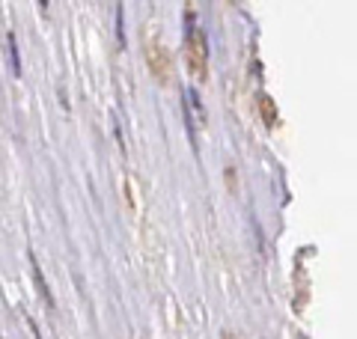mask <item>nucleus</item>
<instances>
[{"label":"nucleus","instance_id":"nucleus-2","mask_svg":"<svg viewBox=\"0 0 357 339\" xmlns=\"http://www.w3.org/2000/svg\"><path fill=\"white\" fill-rule=\"evenodd\" d=\"M33 280H36V286H39V295H42V301L48 303V307H54L51 289H48V282H45V277H42V268H39V262H36V259H33Z\"/></svg>","mask_w":357,"mask_h":339},{"label":"nucleus","instance_id":"nucleus-3","mask_svg":"<svg viewBox=\"0 0 357 339\" xmlns=\"http://www.w3.org/2000/svg\"><path fill=\"white\" fill-rule=\"evenodd\" d=\"M6 48H9V63H13V72L21 75V60H18V42H15V33L6 36Z\"/></svg>","mask_w":357,"mask_h":339},{"label":"nucleus","instance_id":"nucleus-4","mask_svg":"<svg viewBox=\"0 0 357 339\" xmlns=\"http://www.w3.org/2000/svg\"><path fill=\"white\" fill-rule=\"evenodd\" d=\"M116 39H119V45H126V33H122V6H116Z\"/></svg>","mask_w":357,"mask_h":339},{"label":"nucleus","instance_id":"nucleus-1","mask_svg":"<svg viewBox=\"0 0 357 339\" xmlns=\"http://www.w3.org/2000/svg\"><path fill=\"white\" fill-rule=\"evenodd\" d=\"M206 122V110L203 105H199V96H197V89L194 86H188L185 89V126H188V134H191V140H194V134L197 128Z\"/></svg>","mask_w":357,"mask_h":339}]
</instances>
